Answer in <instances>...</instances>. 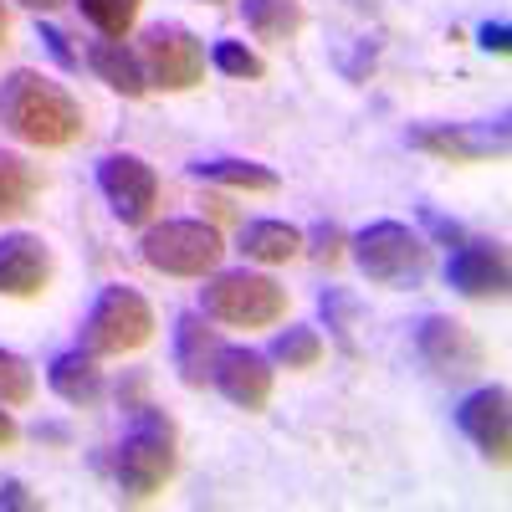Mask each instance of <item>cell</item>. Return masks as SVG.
<instances>
[{"instance_id":"obj_1","label":"cell","mask_w":512,"mask_h":512,"mask_svg":"<svg viewBox=\"0 0 512 512\" xmlns=\"http://www.w3.org/2000/svg\"><path fill=\"white\" fill-rule=\"evenodd\" d=\"M0 123H6V134H16L31 149H67L88 134L82 103L62 82H52L47 72H31V67H16L0 82Z\"/></svg>"},{"instance_id":"obj_2","label":"cell","mask_w":512,"mask_h":512,"mask_svg":"<svg viewBox=\"0 0 512 512\" xmlns=\"http://www.w3.org/2000/svg\"><path fill=\"white\" fill-rule=\"evenodd\" d=\"M128 415H134V425H128V436L113 446L108 472H113V482H118L123 497L149 502L154 492L169 487V477H175V466H180V436H175V420H169L159 405H134Z\"/></svg>"},{"instance_id":"obj_3","label":"cell","mask_w":512,"mask_h":512,"mask_svg":"<svg viewBox=\"0 0 512 512\" xmlns=\"http://www.w3.org/2000/svg\"><path fill=\"white\" fill-rule=\"evenodd\" d=\"M154 338V308H149V297L134 292V287H103L98 292V303L88 308V318H82V349L98 354V359H123V354H134L144 349Z\"/></svg>"},{"instance_id":"obj_4","label":"cell","mask_w":512,"mask_h":512,"mask_svg":"<svg viewBox=\"0 0 512 512\" xmlns=\"http://www.w3.org/2000/svg\"><path fill=\"white\" fill-rule=\"evenodd\" d=\"M200 313L226 328H272L287 318V287L262 272H216L200 292Z\"/></svg>"},{"instance_id":"obj_5","label":"cell","mask_w":512,"mask_h":512,"mask_svg":"<svg viewBox=\"0 0 512 512\" xmlns=\"http://www.w3.org/2000/svg\"><path fill=\"white\" fill-rule=\"evenodd\" d=\"M354 262L374 287H415L431 267V246L420 231H410L405 221H374L364 226L354 241Z\"/></svg>"},{"instance_id":"obj_6","label":"cell","mask_w":512,"mask_h":512,"mask_svg":"<svg viewBox=\"0 0 512 512\" xmlns=\"http://www.w3.org/2000/svg\"><path fill=\"white\" fill-rule=\"evenodd\" d=\"M139 256L149 272H164V277H210L226 256V241L205 221H159L144 231Z\"/></svg>"},{"instance_id":"obj_7","label":"cell","mask_w":512,"mask_h":512,"mask_svg":"<svg viewBox=\"0 0 512 512\" xmlns=\"http://www.w3.org/2000/svg\"><path fill=\"white\" fill-rule=\"evenodd\" d=\"M144 77H149V88L159 93H190L205 82V47H200V36L175 26V21H159L144 31Z\"/></svg>"},{"instance_id":"obj_8","label":"cell","mask_w":512,"mask_h":512,"mask_svg":"<svg viewBox=\"0 0 512 512\" xmlns=\"http://www.w3.org/2000/svg\"><path fill=\"white\" fill-rule=\"evenodd\" d=\"M98 190L113 205L123 226H149L159 205V175L139 154H103L98 159Z\"/></svg>"},{"instance_id":"obj_9","label":"cell","mask_w":512,"mask_h":512,"mask_svg":"<svg viewBox=\"0 0 512 512\" xmlns=\"http://www.w3.org/2000/svg\"><path fill=\"white\" fill-rule=\"evenodd\" d=\"M405 139H410V149L451 159V164H487V159L507 154V118H497V123H420Z\"/></svg>"},{"instance_id":"obj_10","label":"cell","mask_w":512,"mask_h":512,"mask_svg":"<svg viewBox=\"0 0 512 512\" xmlns=\"http://www.w3.org/2000/svg\"><path fill=\"white\" fill-rule=\"evenodd\" d=\"M415 354L431 364L441 379H472L487 369V349L477 344V333L446 318V313H431L415 323Z\"/></svg>"},{"instance_id":"obj_11","label":"cell","mask_w":512,"mask_h":512,"mask_svg":"<svg viewBox=\"0 0 512 512\" xmlns=\"http://www.w3.org/2000/svg\"><path fill=\"white\" fill-rule=\"evenodd\" d=\"M456 425L492 466H507V456H512V395H507V384H482V390H472L456 410Z\"/></svg>"},{"instance_id":"obj_12","label":"cell","mask_w":512,"mask_h":512,"mask_svg":"<svg viewBox=\"0 0 512 512\" xmlns=\"http://www.w3.org/2000/svg\"><path fill=\"white\" fill-rule=\"evenodd\" d=\"M507 246L502 241H487V236H466L456 246V256L446 262V282L461 292V297H477V303H487V297H507Z\"/></svg>"},{"instance_id":"obj_13","label":"cell","mask_w":512,"mask_h":512,"mask_svg":"<svg viewBox=\"0 0 512 512\" xmlns=\"http://www.w3.org/2000/svg\"><path fill=\"white\" fill-rule=\"evenodd\" d=\"M52 282V246L31 236V231H11L0 236V297H41Z\"/></svg>"},{"instance_id":"obj_14","label":"cell","mask_w":512,"mask_h":512,"mask_svg":"<svg viewBox=\"0 0 512 512\" xmlns=\"http://www.w3.org/2000/svg\"><path fill=\"white\" fill-rule=\"evenodd\" d=\"M210 384H216L236 410H267V400H272V359L256 354V349H231L226 344Z\"/></svg>"},{"instance_id":"obj_15","label":"cell","mask_w":512,"mask_h":512,"mask_svg":"<svg viewBox=\"0 0 512 512\" xmlns=\"http://www.w3.org/2000/svg\"><path fill=\"white\" fill-rule=\"evenodd\" d=\"M221 333L205 323V313H180L175 318V369L190 390H205L210 374H216V359H221Z\"/></svg>"},{"instance_id":"obj_16","label":"cell","mask_w":512,"mask_h":512,"mask_svg":"<svg viewBox=\"0 0 512 512\" xmlns=\"http://www.w3.org/2000/svg\"><path fill=\"white\" fill-rule=\"evenodd\" d=\"M82 62L93 67V77L103 82V88H113V93H123V98H144V93H149L144 57L128 47V41L103 36V41H93V47H88V57H82Z\"/></svg>"},{"instance_id":"obj_17","label":"cell","mask_w":512,"mask_h":512,"mask_svg":"<svg viewBox=\"0 0 512 512\" xmlns=\"http://www.w3.org/2000/svg\"><path fill=\"white\" fill-rule=\"evenodd\" d=\"M47 384L67 400V405H98L103 400V369H98V354H88V349H67V354H57L52 359V369H47Z\"/></svg>"},{"instance_id":"obj_18","label":"cell","mask_w":512,"mask_h":512,"mask_svg":"<svg viewBox=\"0 0 512 512\" xmlns=\"http://www.w3.org/2000/svg\"><path fill=\"white\" fill-rule=\"evenodd\" d=\"M190 175L205 185H226V190H246V195H277V169L256 164V159H200L190 164Z\"/></svg>"},{"instance_id":"obj_19","label":"cell","mask_w":512,"mask_h":512,"mask_svg":"<svg viewBox=\"0 0 512 512\" xmlns=\"http://www.w3.org/2000/svg\"><path fill=\"white\" fill-rule=\"evenodd\" d=\"M41 195V169L26 159V154H11L0 149V221H16L36 205Z\"/></svg>"},{"instance_id":"obj_20","label":"cell","mask_w":512,"mask_h":512,"mask_svg":"<svg viewBox=\"0 0 512 512\" xmlns=\"http://www.w3.org/2000/svg\"><path fill=\"white\" fill-rule=\"evenodd\" d=\"M241 251H246V262L282 267L292 256H303V231L287 226V221H251L241 231Z\"/></svg>"},{"instance_id":"obj_21","label":"cell","mask_w":512,"mask_h":512,"mask_svg":"<svg viewBox=\"0 0 512 512\" xmlns=\"http://www.w3.org/2000/svg\"><path fill=\"white\" fill-rule=\"evenodd\" d=\"M241 16L256 41H292L308 26V11L297 0H241Z\"/></svg>"},{"instance_id":"obj_22","label":"cell","mask_w":512,"mask_h":512,"mask_svg":"<svg viewBox=\"0 0 512 512\" xmlns=\"http://www.w3.org/2000/svg\"><path fill=\"white\" fill-rule=\"evenodd\" d=\"M139 6H144V0H77V11L88 16L103 36H113V41H123L128 31H134Z\"/></svg>"},{"instance_id":"obj_23","label":"cell","mask_w":512,"mask_h":512,"mask_svg":"<svg viewBox=\"0 0 512 512\" xmlns=\"http://www.w3.org/2000/svg\"><path fill=\"white\" fill-rule=\"evenodd\" d=\"M272 359L287 364V369H313V364L323 359L318 328H287V333H277V338H272Z\"/></svg>"},{"instance_id":"obj_24","label":"cell","mask_w":512,"mask_h":512,"mask_svg":"<svg viewBox=\"0 0 512 512\" xmlns=\"http://www.w3.org/2000/svg\"><path fill=\"white\" fill-rule=\"evenodd\" d=\"M31 400H36V369H31L21 354L0 349V405L21 410V405H31Z\"/></svg>"},{"instance_id":"obj_25","label":"cell","mask_w":512,"mask_h":512,"mask_svg":"<svg viewBox=\"0 0 512 512\" xmlns=\"http://www.w3.org/2000/svg\"><path fill=\"white\" fill-rule=\"evenodd\" d=\"M210 62H216V72H226V77H236V82H262V77H267V62L256 57L246 41H216Z\"/></svg>"},{"instance_id":"obj_26","label":"cell","mask_w":512,"mask_h":512,"mask_svg":"<svg viewBox=\"0 0 512 512\" xmlns=\"http://www.w3.org/2000/svg\"><path fill=\"white\" fill-rule=\"evenodd\" d=\"M303 246H308V256H313L318 267H338V262H344V246H349V236H344V226L318 221V226H313V236H303Z\"/></svg>"},{"instance_id":"obj_27","label":"cell","mask_w":512,"mask_h":512,"mask_svg":"<svg viewBox=\"0 0 512 512\" xmlns=\"http://www.w3.org/2000/svg\"><path fill=\"white\" fill-rule=\"evenodd\" d=\"M349 313H354V308H349V297L328 287V292H323V318H328V328L344 338V344H349Z\"/></svg>"},{"instance_id":"obj_28","label":"cell","mask_w":512,"mask_h":512,"mask_svg":"<svg viewBox=\"0 0 512 512\" xmlns=\"http://www.w3.org/2000/svg\"><path fill=\"white\" fill-rule=\"evenodd\" d=\"M420 221H425V231H431L436 241H446V246H461V241H466V226H461V221H446V216H436L431 205L420 210Z\"/></svg>"},{"instance_id":"obj_29","label":"cell","mask_w":512,"mask_h":512,"mask_svg":"<svg viewBox=\"0 0 512 512\" xmlns=\"http://www.w3.org/2000/svg\"><path fill=\"white\" fill-rule=\"evenodd\" d=\"M477 47H482V52L507 57V52H512V26H507V21H482V31H477Z\"/></svg>"},{"instance_id":"obj_30","label":"cell","mask_w":512,"mask_h":512,"mask_svg":"<svg viewBox=\"0 0 512 512\" xmlns=\"http://www.w3.org/2000/svg\"><path fill=\"white\" fill-rule=\"evenodd\" d=\"M41 41H47V52H52V57L67 67V72H77V67H82V57L67 47V31H57V26H41Z\"/></svg>"},{"instance_id":"obj_31","label":"cell","mask_w":512,"mask_h":512,"mask_svg":"<svg viewBox=\"0 0 512 512\" xmlns=\"http://www.w3.org/2000/svg\"><path fill=\"white\" fill-rule=\"evenodd\" d=\"M0 507H41V497H31L26 482H0Z\"/></svg>"},{"instance_id":"obj_32","label":"cell","mask_w":512,"mask_h":512,"mask_svg":"<svg viewBox=\"0 0 512 512\" xmlns=\"http://www.w3.org/2000/svg\"><path fill=\"white\" fill-rule=\"evenodd\" d=\"M21 441V425L11 420V405H0V451H11Z\"/></svg>"},{"instance_id":"obj_33","label":"cell","mask_w":512,"mask_h":512,"mask_svg":"<svg viewBox=\"0 0 512 512\" xmlns=\"http://www.w3.org/2000/svg\"><path fill=\"white\" fill-rule=\"evenodd\" d=\"M26 11H57V6H67V0H21Z\"/></svg>"},{"instance_id":"obj_34","label":"cell","mask_w":512,"mask_h":512,"mask_svg":"<svg viewBox=\"0 0 512 512\" xmlns=\"http://www.w3.org/2000/svg\"><path fill=\"white\" fill-rule=\"evenodd\" d=\"M6 36H11V11H6V0H0V47H6Z\"/></svg>"},{"instance_id":"obj_35","label":"cell","mask_w":512,"mask_h":512,"mask_svg":"<svg viewBox=\"0 0 512 512\" xmlns=\"http://www.w3.org/2000/svg\"><path fill=\"white\" fill-rule=\"evenodd\" d=\"M205 6H226V0H205Z\"/></svg>"}]
</instances>
